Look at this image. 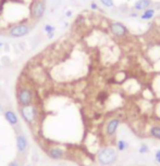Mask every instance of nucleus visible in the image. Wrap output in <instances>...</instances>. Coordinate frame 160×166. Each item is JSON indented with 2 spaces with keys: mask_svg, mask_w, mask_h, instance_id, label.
Wrapping results in <instances>:
<instances>
[{
  "mask_svg": "<svg viewBox=\"0 0 160 166\" xmlns=\"http://www.w3.org/2000/svg\"><path fill=\"white\" fill-rule=\"evenodd\" d=\"M148 151H149V149H148V147L146 144H142L141 148H139V150H138V152H139V153H142V154L147 153Z\"/></svg>",
  "mask_w": 160,
  "mask_h": 166,
  "instance_id": "obj_17",
  "label": "nucleus"
},
{
  "mask_svg": "<svg viewBox=\"0 0 160 166\" xmlns=\"http://www.w3.org/2000/svg\"><path fill=\"white\" fill-rule=\"evenodd\" d=\"M130 17H136L137 14H136V13H131V14H130Z\"/></svg>",
  "mask_w": 160,
  "mask_h": 166,
  "instance_id": "obj_21",
  "label": "nucleus"
},
{
  "mask_svg": "<svg viewBox=\"0 0 160 166\" xmlns=\"http://www.w3.org/2000/svg\"><path fill=\"white\" fill-rule=\"evenodd\" d=\"M90 9H91V10H99V7H98V4H96L95 2H91V3H90Z\"/></svg>",
  "mask_w": 160,
  "mask_h": 166,
  "instance_id": "obj_18",
  "label": "nucleus"
},
{
  "mask_svg": "<svg viewBox=\"0 0 160 166\" xmlns=\"http://www.w3.org/2000/svg\"><path fill=\"white\" fill-rule=\"evenodd\" d=\"M4 119H6V120L11 125V126H15V125H18V123H19V119H18L17 114L11 110H8L4 112Z\"/></svg>",
  "mask_w": 160,
  "mask_h": 166,
  "instance_id": "obj_11",
  "label": "nucleus"
},
{
  "mask_svg": "<svg viewBox=\"0 0 160 166\" xmlns=\"http://www.w3.org/2000/svg\"><path fill=\"white\" fill-rule=\"evenodd\" d=\"M20 113H21L22 119L27 123V124H32L35 122L36 117H37V108L33 104L26 106H20L19 108Z\"/></svg>",
  "mask_w": 160,
  "mask_h": 166,
  "instance_id": "obj_4",
  "label": "nucleus"
},
{
  "mask_svg": "<svg viewBox=\"0 0 160 166\" xmlns=\"http://www.w3.org/2000/svg\"><path fill=\"white\" fill-rule=\"evenodd\" d=\"M31 32V27L24 23H18L9 28V35L12 38H21L28 35Z\"/></svg>",
  "mask_w": 160,
  "mask_h": 166,
  "instance_id": "obj_5",
  "label": "nucleus"
},
{
  "mask_svg": "<svg viewBox=\"0 0 160 166\" xmlns=\"http://www.w3.org/2000/svg\"><path fill=\"white\" fill-rule=\"evenodd\" d=\"M149 135L152 136V138L157 140H160V126L159 125H155L152 128L149 129Z\"/></svg>",
  "mask_w": 160,
  "mask_h": 166,
  "instance_id": "obj_13",
  "label": "nucleus"
},
{
  "mask_svg": "<svg viewBox=\"0 0 160 166\" xmlns=\"http://www.w3.org/2000/svg\"><path fill=\"white\" fill-rule=\"evenodd\" d=\"M33 98H34V95L31 88L22 87L18 90L17 99L20 106H26L33 104Z\"/></svg>",
  "mask_w": 160,
  "mask_h": 166,
  "instance_id": "obj_3",
  "label": "nucleus"
},
{
  "mask_svg": "<svg viewBox=\"0 0 160 166\" xmlns=\"http://www.w3.org/2000/svg\"><path fill=\"white\" fill-rule=\"evenodd\" d=\"M28 147V142L24 135H18L17 136V149L20 153H24L27 150Z\"/></svg>",
  "mask_w": 160,
  "mask_h": 166,
  "instance_id": "obj_9",
  "label": "nucleus"
},
{
  "mask_svg": "<svg viewBox=\"0 0 160 166\" xmlns=\"http://www.w3.org/2000/svg\"><path fill=\"white\" fill-rule=\"evenodd\" d=\"M100 3L106 8H113L114 7V1L113 0H99Z\"/></svg>",
  "mask_w": 160,
  "mask_h": 166,
  "instance_id": "obj_16",
  "label": "nucleus"
},
{
  "mask_svg": "<svg viewBox=\"0 0 160 166\" xmlns=\"http://www.w3.org/2000/svg\"><path fill=\"white\" fill-rule=\"evenodd\" d=\"M2 46H3V45H2V42H0V48H1Z\"/></svg>",
  "mask_w": 160,
  "mask_h": 166,
  "instance_id": "obj_23",
  "label": "nucleus"
},
{
  "mask_svg": "<svg viewBox=\"0 0 160 166\" xmlns=\"http://www.w3.org/2000/svg\"><path fill=\"white\" fill-rule=\"evenodd\" d=\"M127 148H129V143L124 141V140H119L116 142V150L118 151H125Z\"/></svg>",
  "mask_w": 160,
  "mask_h": 166,
  "instance_id": "obj_15",
  "label": "nucleus"
},
{
  "mask_svg": "<svg viewBox=\"0 0 160 166\" xmlns=\"http://www.w3.org/2000/svg\"><path fill=\"white\" fill-rule=\"evenodd\" d=\"M120 123L121 120L119 119H116V117L108 120V123L106 124V127H105V133H106V135L108 137H113L116 135L119 126H120Z\"/></svg>",
  "mask_w": 160,
  "mask_h": 166,
  "instance_id": "obj_7",
  "label": "nucleus"
},
{
  "mask_svg": "<svg viewBox=\"0 0 160 166\" xmlns=\"http://www.w3.org/2000/svg\"><path fill=\"white\" fill-rule=\"evenodd\" d=\"M155 13H156L155 9L148 8L143 11V13L139 15V17H141V20H144V21H149V20H152L155 17Z\"/></svg>",
  "mask_w": 160,
  "mask_h": 166,
  "instance_id": "obj_12",
  "label": "nucleus"
},
{
  "mask_svg": "<svg viewBox=\"0 0 160 166\" xmlns=\"http://www.w3.org/2000/svg\"><path fill=\"white\" fill-rule=\"evenodd\" d=\"M71 15H72V13H71V12H67V17H71Z\"/></svg>",
  "mask_w": 160,
  "mask_h": 166,
  "instance_id": "obj_22",
  "label": "nucleus"
},
{
  "mask_svg": "<svg viewBox=\"0 0 160 166\" xmlns=\"http://www.w3.org/2000/svg\"><path fill=\"white\" fill-rule=\"evenodd\" d=\"M97 160L100 165L108 166L111 165L118 160V153L116 151L111 147L102 148L97 154Z\"/></svg>",
  "mask_w": 160,
  "mask_h": 166,
  "instance_id": "obj_1",
  "label": "nucleus"
},
{
  "mask_svg": "<svg viewBox=\"0 0 160 166\" xmlns=\"http://www.w3.org/2000/svg\"><path fill=\"white\" fill-rule=\"evenodd\" d=\"M44 32L47 34L48 38H52L54 35V32H56V27L51 24H46L44 27Z\"/></svg>",
  "mask_w": 160,
  "mask_h": 166,
  "instance_id": "obj_14",
  "label": "nucleus"
},
{
  "mask_svg": "<svg viewBox=\"0 0 160 166\" xmlns=\"http://www.w3.org/2000/svg\"><path fill=\"white\" fill-rule=\"evenodd\" d=\"M109 29L116 38H124L129 34L127 27L121 22H112L109 25Z\"/></svg>",
  "mask_w": 160,
  "mask_h": 166,
  "instance_id": "obj_6",
  "label": "nucleus"
},
{
  "mask_svg": "<svg viewBox=\"0 0 160 166\" xmlns=\"http://www.w3.org/2000/svg\"><path fill=\"white\" fill-rule=\"evenodd\" d=\"M9 166H20V164L18 162H12V163L9 164Z\"/></svg>",
  "mask_w": 160,
  "mask_h": 166,
  "instance_id": "obj_20",
  "label": "nucleus"
},
{
  "mask_svg": "<svg viewBox=\"0 0 160 166\" xmlns=\"http://www.w3.org/2000/svg\"><path fill=\"white\" fill-rule=\"evenodd\" d=\"M48 155L52 160H61L65 156V151L59 147H51L48 150Z\"/></svg>",
  "mask_w": 160,
  "mask_h": 166,
  "instance_id": "obj_8",
  "label": "nucleus"
},
{
  "mask_svg": "<svg viewBox=\"0 0 160 166\" xmlns=\"http://www.w3.org/2000/svg\"><path fill=\"white\" fill-rule=\"evenodd\" d=\"M155 159H156L157 162L160 163V150H158V151L155 153Z\"/></svg>",
  "mask_w": 160,
  "mask_h": 166,
  "instance_id": "obj_19",
  "label": "nucleus"
},
{
  "mask_svg": "<svg viewBox=\"0 0 160 166\" xmlns=\"http://www.w3.org/2000/svg\"><path fill=\"white\" fill-rule=\"evenodd\" d=\"M46 2L45 0H33L29 7V14L34 21H39L45 15Z\"/></svg>",
  "mask_w": 160,
  "mask_h": 166,
  "instance_id": "obj_2",
  "label": "nucleus"
},
{
  "mask_svg": "<svg viewBox=\"0 0 160 166\" xmlns=\"http://www.w3.org/2000/svg\"><path fill=\"white\" fill-rule=\"evenodd\" d=\"M152 0H137L134 3L133 9L135 11H144L152 6Z\"/></svg>",
  "mask_w": 160,
  "mask_h": 166,
  "instance_id": "obj_10",
  "label": "nucleus"
},
{
  "mask_svg": "<svg viewBox=\"0 0 160 166\" xmlns=\"http://www.w3.org/2000/svg\"><path fill=\"white\" fill-rule=\"evenodd\" d=\"M0 110H1V106H0Z\"/></svg>",
  "mask_w": 160,
  "mask_h": 166,
  "instance_id": "obj_24",
  "label": "nucleus"
}]
</instances>
